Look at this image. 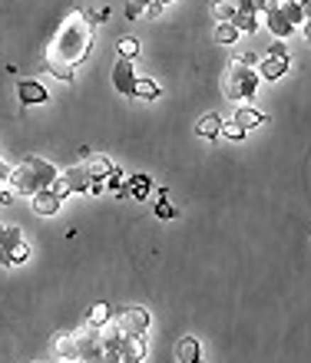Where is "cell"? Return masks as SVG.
I'll return each mask as SVG.
<instances>
[{"mask_svg":"<svg viewBox=\"0 0 311 363\" xmlns=\"http://www.w3.org/2000/svg\"><path fill=\"white\" fill-rule=\"evenodd\" d=\"M80 165L87 169V175H89L93 182H103L109 172H113V165H109V159H103V155H87V159H83Z\"/></svg>","mask_w":311,"mask_h":363,"instance_id":"5bb4252c","label":"cell"},{"mask_svg":"<svg viewBox=\"0 0 311 363\" xmlns=\"http://www.w3.org/2000/svg\"><path fill=\"white\" fill-rule=\"evenodd\" d=\"M149 354V340L146 334H136V337H123L119 344V363H143Z\"/></svg>","mask_w":311,"mask_h":363,"instance_id":"52a82bcc","label":"cell"},{"mask_svg":"<svg viewBox=\"0 0 311 363\" xmlns=\"http://www.w3.org/2000/svg\"><path fill=\"white\" fill-rule=\"evenodd\" d=\"M57 363H73V360H57Z\"/></svg>","mask_w":311,"mask_h":363,"instance_id":"4dcf8cb0","label":"cell"},{"mask_svg":"<svg viewBox=\"0 0 311 363\" xmlns=\"http://www.w3.org/2000/svg\"><path fill=\"white\" fill-rule=\"evenodd\" d=\"M57 165L47 162V159H40V155H27L23 162H17L13 169H10L7 175V189L13 191V195H37V191L50 189L53 185V179H57Z\"/></svg>","mask_w":311,"mask_h":363,"instance_id":"7a4b0ae2","label":"cell"},{"mask_svg":"<svg viewBox=\"0 0 311 363\" xmlns=\"http://www.w3.org/2000/svg\"><path fill=\"white\" fill-rule=\"evenodd\" d=\"M153 4H159V7H165V4H173V0H153Z\"/></svg>","mask_w":311,"mask_h":363,"instance_id":"f546056e","label":"cell"},{"mask_svg":"<svg viewBox=\"0 0 311 363\" xmlns=\"http://www.w3.org/2000/svg\"><path fill=\"white\" fill-rule=\"evenodd\" d=\"M109 320H113V307H109V304H93L87 311V317H83V324L97 327V330H99V327H107Z\"/></svg>","mask_w":311,"mask_h":363,"instance_id":"9a60e30c","label":"cell"},{"mask_svg":"<svg viewBox=\"0 0 311 363\" xmlns=\"http://www.w3.org/2000/svg\"><path fill=\"white\" fill-rule=\"evenodd\" d=\"M53 354H57V360H73L77 363V340H73L70 330H60V334L53 337Z\"/></svg>","mask_w":311,"mask_h":363,"instance_id":"4fadbf2b","label":"cell"},{"mask_svg":"<svg viewBox=\"0 0 311 363\" xmlns=\"http://www.w3.org/2000/svg\"><path fill=\"white\" fill-rule=\"evenodd\" d=\"M278 4H282V0H278Z\"/></svg>","mask_w":311,"mask_h":363,"instance_id":"1f68e13d","label":"cell"},{"mask_svg":"<svg viewBox=\"0 0 311 363\" xmlns=\"http://www.w3.org/2000/svg\"><path fill=\"white\" fill-rule=\"evenodd\" d=\"M262 17H265V27H268V33H272L275 40H285V37H292L295 33V27L285 20V13L278 7L268 10V13H262Z\"/></svg>","mask_w":311,"mask_h":363,"instance_id":"7c38bea8","label":"cell"},{"mask_svg":"<svg viewBox=\"0 0 311 363\" xmlns=\"http://www.w3.org/2000/svg\"><path fill=\"white\" fill-rule=\"evenodd\" d=\"M163 10H165V7H159V4H149L143 13H146V17H153V20H159V17H163Z\"/></svg>","mask_w":311,"mask_h":363,"instance_id":"f1b7e54d","label":"cell"},{"mask_svg":"<svg viewBox=\"0 0 311 363\" xmlns=\"http://www.w3.org/2000/svg\"><path fill=\"white\" fill-rule=\"evenodd\" d=\"M202 360V347L195 337H182L179 340V363H199Z\"/></svg>","mask_w":311,"mask_h":363,"instance_id":"e0dca14e","label":"cell"},{"mask_svg":"<svg viewBox=\"0 0 311 363\" xmlns=\"http://www.w3.org/2000/svg\"><path fill=\"white\" fill-rule=\"evenodd\" d=\"M60 205H63V201H60L50 189L37 191V195H30V208H33V215H43V218H50V215H57Z\"/></svg>","mask_w":311,"mask_h":363,"instance_id":"30bf717a","label":"cell"},{"mask_svg":"<svg viewBox=\"0 0 311 363\" xmlns=\"http://www.w3.org/2000/svg\"><path fill=\"white\" fill-rule=\"evenodd\" d=\"M235 40H239V30H235L232 23H219V27H215V43H219V47H235Z\"/></svg>","mask_w":311,"mask_h":363,"instance_id":"7402d4cb","label":"cell"},{"mask_svg":"<svg viewBox=\"0 0 311 363\" xmlns=\"http://www.w3.org/2000/svg\"><path fill=\"white\" fill-rule=\"evenodd\" d=\"M235 13H239V10L232 7V0H215L212 4V17L219 20V23H232Z\"/></svg>","mask_w":311,"mask_h":363,"instance_id":"44dd1931","label":"cell"},{"mask_svg":"<svg viewBox=\"0 0 311 363\" xmlns=\"http://www.w3.org/2000/svg\"><path fill=\"white\" fill-rule=\"evenodd\" d=\"M17 99H20V106H40V103H47L50 99V93L40 79H20L17 83Z\"/></svg>","mask_w":311,"mask_h":363,"instance_id":"9c48e42d","label":"cell"},{"mask_svg":"<svg viewBox=\"0 0 311 363\" xmlns=\"http://www.w3.org/2000/svg\"><path fill=\"white\" fill-rule=\"evenodd\" d=\"M149 4H153V0H126V17H129V20H136L139 13H143V10L149 7Z\"/></svg>","mask_w":311,"mask_h":363,"instance_id":"484cf974","label":"cell"},{"mask_svg":"<svg viewBox=\"0 0 311 363\" xmlns=\"http://www.w3.org/2000/svg\"><path fill=\"white\" fill-rule=\"evenodd\" d=\"M116 53H119L123 60H136V57H139V40H136V37H123V40L116 43Z\"/></svg>","mask_w":311,"mask_h":363,"instance_id":"cb8c5ba5","label":"cell"},{"mask_svg":"<svg viewBox=\"0 0 311 363\" xmlns=\"http://www.w3.org/2000/svg\"><path fill=\"white\" fill-rule=\"evenodd\" d=\"M268 53H272V57H288V47H285V40H275Z\"/></svg>","mask_w":311,"mask_h":363,"instance_id":"83f0119b","label":"cell"},{"mask_svg":"<svg viewBox=\"0 0 311 363\" xmlns=\"http://www.w3.org/2000/svg\"><path fill=\"white\" fill-rule=\"evenodd\" d=\"M136 67H133V60H123L116 57L113 60V86H116V93L123 96H133V83H136Z\"/></svg>","mask_w":311,"mask_h":363,"instance_id":"8992f818","label":"cell"},{"mask_svg":"<svg viewBox=\"0 0 311 363\" xmlns=\"http://www.w3.org/2000/svg\"><path fill=\"white\" fill-rule=\"evenodd\" d=\"M255 89H258V73L252 67H242V63H229V69L222 77V93L232 103L245 106V99H252Z\"/></svg>","mask_w":311,"mask_h":363,"instance_id":"3957f363","label":"cell"},{"mask_svg":"<svg viewBox=\"0 0 311 363\" xmlns=\"http://www.w3.org/2000/svg\"><path fill=\"white\" fill-rule=\"evenodd\" d=\"M219 135H225V139L239 143V139H245V129L235 123V119H222V129H219Z\"/></svg>","mask_w":311,"mask_h":363,"instance_id":"d4e9b609","label":"cell"},{"mask_svg":"<svg viewBox=\"0 0 311 363\" xmlns=\"http://www.w3.org/2000/svg\"><path fill=\"white\" fill-rule=\"evenodd\" d=\"M126 191L133 199L143 201L149 191H153V182H149V175H133V179H126Z\"/></svg>","mask_w":311,"mask_h":363,"instance_id":"d6986e66","label":"cell"},{"mask_svg":"<svg viewBox=\"0 0 311 363\" xmlns=\"http://www.w3.org/2000/svg\"><path fill=\"white\" fill-rule=\"evenodd\" d=\"M255 73H258V79H272L275 83V79H282L285 73H288V57H272V53H268V57L258 63Z\"/></svg>","mask_w":311,"mask_h":363,"instance_id":"8fae6325","label":"cell"},{"mask_svg":"<svg viewBox=\"0 0 311 363\" xmlns=\"http://www.w3.org/2000/svg\"><path fill=\"white\" fill-rule=\"evenodd\" d=\"M30 258V245H27V238H23V231L17 228V225H4L0 228V264H23V261Z\"/></svg>","mask_w":311,"mask_h":363,"instance_id":"277c9868","label":"cell"},{"mask_svg":"<svg viewBox=\"0 0 311 363\" xmlns=\"http://www.w3.org/2000/svg\"><path fill=\"white\" fill-rule=\"evenodd\" d=\"M93 50V27L87 20V10H70L60 20L57 33L47 43V69L60 83H73V73Z\"/></svg>","mask_w":311,"mask_h":363,"instance_id":"6da1fadb","label":"cell"},{"mask_svg":"<svg viewBox=\"0 0 311 363\" xmlns=\"http://www.w3.org/2000/svg\"><path fill=\"white\" fill-rule=\"evenodd\" d=\"M156 215H159V218H175V205H169V199H159Z\"/></svg>","mask_w":311,"mask_h":363,"instance_id":"4316f807","label":"cell"},{"mask_svg":"<svg viewBox=\"0 0 311 363\" xmlns=\"http://www.w3.org/2000/svg\"><path fill=\"white\" fill-rule=\"evenodd\" d=\"M60 182L67 185L70 195H73V191L89 195V189H93V179L87 175V169H83V165H70V169H63V172H60Z\"/></svg>","mask_w":311,"mask_h":363,"instance_id":"ba28073f","label":"cell"},{"mask_svg":"<svg viewBox=\"0 0 311 363\" xmlns=\"http://www.w3.org/2000/svg\"><path fill=\"white\" fill-rule=\"evenodd\" d=\"M232 27L239 30V33H255V30H258V17H255V13H235Z\"/></svg>","mask_w":311,"mask_h":363,"instance_id":"603a6c76","label":"cell"},{"mask_svg":"<svg viewBox=\"0 0 311 363\" xmlns=\"http://www.w3.org/2000/svg\"><path fill=\"white\" fill-rule=\"evenodd\" d=\"M119 324V330L126 337H136V334H146L149 330V311L146 307H126V311H119V317H113Z\"/></svg>","mask_w":311,"mask_h":363,"instance_id":"5b68a950","label":"cell"},{"mask_svg":"<svg viewBox=\"0 0 311 363\" xmlns=\"http://www.w3.org/2000/svg\"><path fill=\"white\" fill-rule=\"evenodd\" d=\"M232 119H235L239 125H242L245 133H249V129H255V125H262V123H265V113H258V109H252V106H239Z\"/></svg>","mask_w":311,"mask_h":363,"instance_id":"2e32d148","label":"cell"},{"mask_svg":"<svg viewBox=\"0 0 311 363\" xmlns=\"http://www.w3.org/2000/svg\"><path fill=\"white\" fill-rule=\"evenodd\" d=\"M219 129H222V116H215V113L202 116V119H199V125H195V133L205 135V139H215V135H219Z\"/></svg>","mask_w":311,"mask_h":363,"instance_id":"ffe728a7","label":"cell"},{"mask_svg":"<svg viewBox=\"0 0 311 363\" xmlns=\"http://www.w3.org/2000/svg\"><path fill=\"white\" fill-rule=\"evenodd\" d=\"M133 99H159V83L149 77H136V83H133Z\"/></svg>","mask_w":311,"mask_h":363,"instance_id":"ac0fdd59","label":"cell"}]
</instances>
